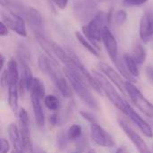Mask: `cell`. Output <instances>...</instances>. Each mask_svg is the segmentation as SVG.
Masks as SVG:
<instances>
[{"mask_svg":"<svg viewBox=\"0 0 153 153\" xmlns=\"http://www.w3.org/2000/svg\"><path fill=\"white\" fill-rule=\"evenodd\" d=\"M19 121H20V133L22 136L23 150L27 153L33 152L32 140L30 129V119L27 111L24 108H21L18 112Z\"/></svg>","mask_w":153,"mask_h":153,"instance_id":"obj_6","label":"cell"},{"mask_svg":"<svg viewBox=\"0 0 153 153\" xmlns=\"http://www.w3.org/2000/svg\"><path fill=\"white\" fill-rule=\"evenodd\" d=\"M109 22L108 14L105 12H98L95 16L90 20L88 25H83L82 27V34L99 49L98 41L102 39V33L104 29L108 26Z\"/></svg>","mask_w":153,"mask_h":153,"instance_id":"obj_3","label":"cell"},{"mask_svg":"<svg viewBox=\"0 0 153 153\" xmlns=\"http://www.w3.org/2000/svg\"><path fill=\"white\" fill-rule=\"evenodd\" d=\"M8 134H9V138L11 140V143L13 146V150H15L16 152L20 153L23 152L24 150H23L21 133L15 124H11L8 126Z\"/></svg>","mask_w":153,"mask_h":153,"instance_id":"obj_16","label":"cell"},{"mask_svg":"<svg viewBox=\"0 0 153 153\" xmlns=\"http://www.w3.org/2000/svg\"><path fill=\"white\" fill-rule=\"evenodd\" d=\"M91 136L96 144L104 148H112L116 144L113 137L97 123L91 124Z\"/></svg>","mask_w":153,"mask_h":153,"instance_id":"obj_7","label":"cell"},{"mask_svg":"<svg viewBox=\"0 0 153 153\" xmlns=\"http://www.w3.org/2000/svg\"><path fill=\"white\" fill-rule=\"evenodd\" d=\"M115 65H117V67L119 73L126 79V81L131 82H134L136 81V78H134V77L130 74V72L128 71V69L126 68V65H125L123 59H121V60L118 59L117 62Z\"/></svg>","mask_w":153,"mask_h":153,"instance_id":"obj_23","label":"cell"},{"mask_svg":"<svg viewBox=\"0 0 153 153\" xmlns=\"http://www.w3.org/2000/svg\"><path fill=\"white\" fill-rule=\"evenodd\" d=\"M12 153H20V152H16L15 150H13V151L12 152Z\"/></svg>","mask_w":153,"mask_h":153,"instance_id":"obj_38","label":"cell"},{"mask_svg":"<svg viewBox=\"0 0 153 153\" xmlns=\"http://www.w3.org/2000/svg\"><path fill=\"white\" fill-rule=\"evenodd\" d=\"M118 124L124 133L127 135V137L131 140V142L134 144L135 148L138 150L139 153H152L147 143L144 142V140L124 120L118 119Z\"/></svg>","mask_w":153,"mask_h":153,"instance_id":"obj_9","label":"cell"},{"mask_svg":"<svg viewBox=\"0 0 153 153\" xmlns=\"http://www.w3.org/2000/svg\"><path fill=\"white\" fill-rule=\"evenodd\" d=\"M9 150H10L9 143L4 138H2L1 139V153H8Z\"/></svg>","mask_w":153,"mask_h":153,"instance_id":"obj_29","label":"cell"},{"mask_svg":"<svg viewBox=\"0 0 153 153\" xmlns=\"http://www.w3.org/2000/svg\"><path fill=\"white\" fill-rule=\"evenodd\" d=\"M99 68L101 71V73L106 77H108V80L113 84H115V86H117V88L119 89L120 91H122L123 94H126L125 82L122 80V77L116 70H114L110 65H108V64H105L103 62L99 63Z\"/></svg>","mask_w":153,"mask_h":153,"instance_id":"obj_13","label":"cell"},{"mask_svg":"<svg viewBox=\"0 0 153 153\" xmlns=\"http://www.w3.org/2000/svg\"><path fill=\"white\" fill-rule=\"evenodd\" d=\"M0 25H1L0 36H1V37H5V36H7V35H8V27H7V25H6L3 21L1 22Z\"/></svg>","mask_w":153,"mask_h":153,"instance_id":"obj_31","label":"cell"},{"mask_svg":"<svg viewBox=\"0 0 153 153\" xmlns=\"http://www.w3.org/2000/svg\"><path fill=\"white\" fill-rule=\"evenodd\" d=\"M81 115H82V117L85 120H87V121H88V122H90L91 124L97 123L95 117H94L91 113L87 112V111H81Z\"/></svg>","mask_w":153,"mask_h":153,"instance_id":"obj_28","label":"cell"},{"mask_svg":"<svg viewBox=\"0 0 153 153\" xmlns=\"http://www.w3.org/2000/svg\"><path fill=\"white\" fill-rule=\"evenodd\" d=\"M126 115L131 119V121L134 125H136V126L140 129V131L143 134V135H145L148 138H152L153 131L152 129V126L128 103L126 104Z\"/></svg>","mask_w":153,"mask_h":153,"instance_id":"obj_12","label":"cell"},{"mask_svg":"<svg viewBox=\"0 0 153 153\" xmlns=\"http://www.w3.org/2000/svg\"><path fill=\"white\" fill-rule=\"evenodd\" d=\"M116 153H129V152H128V150H127V148L126 146H121L117 150Z\"/></svg>","mask_w":153,"mask_h":153,"instance_id":"obj_32","label":"cell"},{"mask_svg":"<svg viewBox=\"0 0 153 153\" xmlns=\"http://www.w3.org/2000/svg\"><path fill=\"white\" fill-rule=\"evenodd\" d=\"M139 34L142 41L148 42L153 36V15L144 13L140 21Z\"/></svg>","mask_w":153,"mask_h":153,"instance_id":"obj_14","label":"cell"},{"mask_svg":"<svg viewBox=\"0 0 153 153\" xmlns=\"http://www.w3.org/2000/svg\"><path fill=\"white\" fill-rule=\"evenodd\" d=\"M123 60H124V63H125L126 68L130 72V74L134 78L138 77L140 75V71H139V68H138V64L135 62V60L133 58V56L128 55V54H125L123 56Z\"/></svg>","mask_w":153,"mask_h":153,"instance_id":"obj_21","label":"cell"},{"mask_svg":"<svg viewBox=\"0 0 153 153\" xmlns=\"http://www.w3.org/2000/svg\"><path fill=\"white\" fill-rule=\"evenodd\" d=\"M126 91L134 105L148 117L153 118V105L142 94L140 90L131 82H125Z\"/></svg>","mask_w":153,"mask_h":153,"instance_id":"obj_5","label":"cell"},{"mask_svg":"<svg viewBox=\"0 0 153 153\" xmlns=\"http://www.w3.org/2000/svg\"><path fill=\"white\" fill-rule=\"evenodd\" d=\"M3 22L7 25L8 28L16 32L19 36L25 38L27 36V30L24 20L18 14L10 13H3Z\"/></svg>","mask_w":153,"mask_h":153,"instance_id":"obj_10","label":"cell"},{"mask_svg":"<svg viewBox=\"0 0 153 153\" xmlns=\"http://www.w3.org/2000/svg\"><path fill=\"white\" fill-rule=\"evenodd\" d=\"M49 121L51 122V124H52V125H56V122H57V115H56V114L52 115V116L50 117Z\"/></svg>","mask_w":153,"mask_h":153,"instance_id":"obj_33","label":"cell"},{"mask_svg":"<svg viewBox=\"0 0 153 153\" xmlns=\"http://www.w3.org/2000/svg\"><path fill=\"white\" fill-rule=\"evenodd\" d=\"M35 38L38 41V43L39 44V46L41 47V48L47 53L48 56H49L52 60L56 62V59L52 52V48H51V41L48 40L42 34L39 33V32H35Z\"/></svg>","mask_w":153,"mask_h":153,"instance_id":"obj_19","label":"cell"},{"mask_svg":"<svg viewBox=\"0 0 153 153\" xmlns=\"http://www.w3.org/2000/svg\"><path fill=\"white\" fill-rule=\"evenodd\" d=\"M52 2L60 9H65L68 4V0H52Z\"/></svg>","mask_w":153,"mask_h":153,"instance_id":"obj_30","label":"cell"},{"mask_svg":"<svg viewBox=\"0 0 153 153\" xmlns=\"http://www.w3.org/2000/svg\"><path fill=\"white\" fill-rule=\"evenodd\" d=\"M82 135V127L79 125H72L67 133V137L70 140H76Z\"/></svg>","mask_w":153,"mask_h":153,"instance_id":"obj_25","label":"cell"},{"mask_svg":"<svg viewBox=\"0 0 153 153\" xmlns=\"http://www.w3.org/2000/svg\"><path fill=\"white\" fill-rule=\"evenodd\" d=\"M0 61H1V65H0V69L1 71H3V68H4V57L3 55L0 56Z\"/></svg>","mask_w":153,"mask_h":153,"instance_id":"obj_34","label":"cell"},{"mask_svg":"<svg viewBox=\"0 0 153 153\" xmlns=\"http://www.w3.org/2000/svg\"><path fill=\"white\" fill-rule=\"evenodd\" d=\"M88 153H96V152H95V150H90L89 152H88Z\"/></svg>","mask_w":153,"mask_h":153,"instance_id":"obj_37","label":"cell"},{"mask_svg":"<svg viewBox=\"0 0 153 153\" xmlns=\"http://www.w3.org/2000/svg\"><path fill=\"white\" fill-rule=\"evenodd\" d=\"M148 0H125L124 4L126 6H139L145 4Z\"/></svg>","mask_w":153,"mask_h":153,"instance_id":"obj_27","label":"cell"},{"mask_svg":"<svg viewBox=\"0 0 153 153\" xmlns=\"http://www.w3.org/2000/svg\"><path fill=\"white\" fill-rule=\"evenodd\" d=\"M28 91L30 92H35L39 94L41 99H45V87L43 82H41L40 79L33 77L32 80L30 81L29 86H28Z\"/></svg>","mask_w":153,"mask_h":153,"instance_id":"obj_22","label":"cell"},{"mask_svg":"<svg viewBox=\"0 0 153 153\" xmlns=\"http://www.w3.org/2000/svg\"><path fill=\"white\" fill-rule=\"evenodd\" d=\"M114 20L115 22L118 25L124 24L127 20V13L125 10H118L114 13Z\"/></svg>","mask_w":153,"mask_h":153,"instance_id":"obj_26","label":"cell"},{"mask_svg":"<svg viewBox=\"0 0 153 153\" xmlns=\"http://www.w3.org/2000/svg\"><path fill=\"white\" fill-rule=\"evenodd\" d=\"M44 104L49 110H52V111L57 110L59 108V106H60L59 100L54 95L46 96L44 99Z\"/></svg>","mask_w":153,"mask_h":153,"instance_id":"obj_24","label":"cell"},{"mask_svg":"<svg viewBox=\"0 0 153 153\" xmlns=\"http://www.w3.org/2000/svg\"><path fill=\"white\" fill-rule=\"evenodd\" d=\"M38 65L41 72L48 74L51 78L62 96L65 98H69L72 96L71 87L65 79V75H64L62 71L59 69L56 61L52 60L49 56L41 55L38 59Z\"/></svg>","mask_w":153,"mask_h":153,"instance_id":"obj_1","label":"cell"},{"mask_svg":"<svg viewBox=\"0 0 153 153\" xmlns=\"http://www.w3.org/2000/svg\"><path fill=\"white\" fill-rule=\"evenodd\" d=\"M99 2L100 3H105V2H108V1H110V0H98Z\"/></svg>","mask_w":153,"mask_h":153,"instance_id":"obj_36","label":"cell"},{"mask_svg":"<svg viewBox=\"0 0 153 153\" xmlns=\"http://www.w3.org/2000/svg\"><path fill=\"white\" fill-rule=\"evenodd\" d=\"M75 37L77 39V40L79 41V43L84 48H86L91 54H92L93 56H95L96 57H100V54H99V49L81 32L79 31H75Z\"/></svg>","mask_w":153,"mask_h":153,"instance_id":"obj_18","label":"cell"},{"mask_svg":"<svg viewBox=\"0 0 153 153\" xmlns=\"http://www.w3.org/2000/svg\"><path fill=\"white\" fill-rule=\"evenodd\" d=\"M8 0H0V4L2 6H7L8 5Z\"/></svg>","mask_w":153,"mask_h":153,"instance_id":"obj_35","label":"cell"},{"mask_svg":"<svg viewBox=\"0 0 153 153\" xmlns=\"http://www.w3.org/2000/svg\"><path fill=\"white\" fill-rule=\"evenodd\" d=\"M23 14L25 15L27 21L34 27H40L42 25V16L39 10L36 8L28 6L23 11Z\"/></svg>","mask_w":153,"mask_h":153,"instance_id":"obj_17","label":"cell"},{"mask_svg":"<svg viewBox=\"0 0 153 153\" xmlns=\"http://www.w3.org/2000/svg\"><path fill=\"white\" fill-rule=\"evenodd\" d=\"M41 100L42 99L39 94L35 92H30V100H31L33 114H34L35 121L39 126H43L45 125V115L40 103Z\"/></svg>","mask_w":153,"mask_h":153,"instance_id":"obj_15","label":"cell"},{"mask_svg":"<svg viewBox=\"0 0 153 153\" xmlns=\"http://www.w3.org/2000/svg\"><path fill=\"white\" fill-rule=\"evenodd\" d=\"M132 56L138 65H142L145 62L147 54H146L145 48H143V46L142 44L136 43L134 46L133 51H132Z\"/></svg>","mask_w":153,"mask_h":153,"instance_id":"obj_20","label":"cell"},{"mask_svg":"<svg viewBox=\"0 0 153 153\" xmlns=\"http://www.w3.org/2000/svg\"><path fill=\"white\" fill-rule=\"evenodd\" d=\"M96 4L94 0H76L74 6V12L78 20L85 22L95 16Z\"/></svg>","mask_w":153,"mask_h":153,"instance_id":"obj_8","label":"cell"},{"mask_svg":"<svg viewBox=\"0 0 153 153\" xmlns=\"http://www.w3.org/2000/svg\"><path fill=\"white\" fill-rule=\"evenodd\" d=\"M64 74L67 78L70 85L72 86L74 92L77 96L91 108L97 110L99 108L98 102L96 99L93 97L91 91L86 85L87 82L83 79L82 74L78 73L75 69L65 66L64 67Z\"/></svg>","mask_w":153,"mask_h":153,"instance_id":"obj_2","label":"cell"},{"mask_svg":"<svg viewBox=\"0 0 153 153\" xmlns=\"http://www.w3.org/2000/svg\"><path fill=\"white\" fill-rule=\"evenodd\" d=\"M102 42L104 44V47L108 52V55L110 58V60L116 64L118 60V46L116 38L107 26L102 33Z\"/></svg>","mask_w":153,"mask_h":153,"instance_id":"obj_11","label":"cell"},{"mask_svg":"<svg viewBox=\"0 0 153 153\" xmlns=\"http://www.w3.org/2000/svg\"><path fill=\"white\" fill-rule=\"evenodd\" d=\"M92 74L95 77V79L97 80L102 92L108 98V100L112 102V104L114 106H116L120 111H122L124 114H126L127 102L125 101L124 99L120 96V94L115 89V87L111 83V82L109 80H108V78L104 74H100L98 71L94 70Z\"/></svg>","mask_w":153,"mask_h":153,"instance_id":"obj_4","label":"cell"}]
</instances>
